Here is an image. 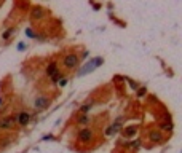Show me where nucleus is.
<instances>
[{
	"label": "nucleus",
	"instance_id": "nucleus-1",
	"mask_svg": "<svg viewBox=\"0 0 182 153\" xmlns=\"http://www.w3.org/2000/svg\"><path fill=\"white\" fill-rule=\"evenodd\" d=\"M77 139L80 142H85V144H91L94 139H96V132L91 126H83L78 129L77 132Z\"/></svg>",
	"mask_w": 182,
	"mask_h": 153
},
{
	"label": "nucleus",
	"instance_id": "nucleus-2",
	"mask_svg": "<svg viewBox=\"0 0 182 153\" xmlns=\"http://www.w3.org/2000/svg\"><path fill=\"white\" fill-rule=\"evenodd\" d=\"M62 65H64L66 70H75V69H78V65H80V56L75 54V53L66 54L64 59H62Z\"/></svg>",
	"mask_w": 182,
	"mask_h": 153
},
{
	"label": "nucleus",
	"instance_id": "nucleus-3",
	"mask_svg": "<svg viewBox=\"0 0 182 153\" xmlns=\"http://www.w3.org/2000/svg\"><path fill=\"white\" fill-rule=\"evenodd\" d=\"M31 118H32V115L27 112V110H21V112H18V113L15 115V121L19 124L21 128H26L27 124L31 123Z\"/></svg>",
	"mask_w": 182,
	"mask_h": 153
},
{
	"label": "nucleus",
	"instance_id": "nucleus-4",
	"mask_svg": "<svg viewBox=\"0 0 182 153\" xmlns=\"http://www.w3.org/2000/svg\"><path fill=\"white\" fill-rule=\"evenodd\" d=\"M101 62H102V59H101V58H97V59H91L85 67L80 69V70L77 72V75H78V77H81V75H85V74H90V72L93 70V69L99 67V65H101Z\"/></svg>",
	"mask_w": 182,
	"mask_h": 153
},
{
	"label": "nucleus",
	"instance_id": "nucleus-5",
	"mask_svg": "<svg viewBox=\"0 0 182 153\" xmlns=\"http://www.w3.org/2000/svg\"><path fill=\"white\" fill-rule=\"evenodd\" d=\"M50 102H51V99L48 96H37L35 99H34V108L35 110H45L48 105H50Z\"/></svg>",
	"mask_w": 182,
	"mask_h": 153
},
{
	"label": "nucleus",
	"instance_id": "nucleus-6",
	"mask_svg": "<svg viewBox=\"0 0 182 153\" xmlns=\"http://www.w3.org/2000/svg\"><path fill=\"white\" fill-rule=\"evenodd\" d=\"M13 128H15V118H13V117L0 118V131H10Z\"/></svg>",
	"mask_w": 182,
	"mask_h": 153
},
{
	"label": "nucleus",
	"instance_id": "nucleus-7",
	"mask_svg": "<svg viewBox=\"0 0 182 153\" xmlns=\"http://www.w3.org/2000/svg\"><path fill=\"white\" fill-rule=\"evenodd\" d=\"M43 16H45V10H43V8H40V7H34V8H32L31 18H32L34 21H38V19H42Z\"/></svg>",
	"mask_w": 182,
	"mask_h": 153
},
{
	"label": "nucleus",
	"instance_id": "nucleus-8",
	"mask_svg": "<svg viewBox=\"0 0 182 153\" xmlns=\"http://www.w3.org/2000/svg\"><path fill=\"white\" fill-rule=\"evenodd\" d=\"M149 139H150V141L152 142H161L163 141V134H161V131L158 129H155V131H150L149 132Z\"/></svg>",
	"mask_w": 182,
	"mask_h": 153
},
{
	"label": "nucleus",
	"instance_id": "nucleus-9",
	"mask_svg": "<svg viewBox=\"0 0 182 153\" xmlns=\"http://www.w3.org/2000/svg\"><path fill=\"white\" fill-rule=\"evenodd\" d=\"M59 70H58V64L56 62H50L48 64V67H47V70H45V75L47 77H53V75H56Z\"/></svg>",
	"mask_w": 182,
	"mask_h": 153
},
{
	"label": "nucleus",
	"instance_id": "nucleus-10",
	"mask_svg": "<svg viewBox=\"0 0 182 153\" xmlns=\"http://www.w3.org/2000/svg\"><path fill=\"white\" fill-rule=\"evenodd\" d=\"M15 31H16V29H15V27H10V29H7V31L3 32V35H2V38H3L5 41H7V40H10V37H11L13 34H15Z\"/></svg>",
	"mask_w": 182,
	"mask_h": 153
},
{
	"label": "nucleus",
	"instance_id": "nucleus-11",
	"mask_svg": "<svg viewBox=\"0 0 182 153\" xmlns=\"http://www.w3.org/2000/svg\"><path fill=\"white\" fill-rule=\"evenodd\" d=\"M136 131H137V128H136V126H128L126 129L123 131V134L126 136V137H130V136H133V134H134Z\"/></svg>",
	"mask_w": 182,
	"mask_h": 153
},
{
	"label": "nucleus",
	"instance_id": "nucleus-12",
	"mask_svg": "<svg viewBox=\"0 0 182 153\" xmlns=\"http://www.w3.org/2000/svg\"><path fill=\"white\" fill-rule=\"evenodd\" d=\"M160 129H163V131H173V124L171 123H160Z\"/></svg>",
	"mask_w": 182,
	"mask_h": 153
},
{
	"label": "nucleus",
	"instance_id": "nucleus-13",
	"mask_svg": "<svg viewBox=\"0 0 182 153\" xmlns=\"http://www.w3.org/2000/svg\"><path fill=\"white\" fill-rule=\"evenodd\" d=\"M77 121H78V124H86V123L90 121V117H88L86 113H85V115H80Z\"/></svg>",
	"mask_w": 182,
	"mask_h": 153
},
{
	"label": "nucleus",
	"instance_id": "nucleus-14",
	"mask_svg": "<svg viewBox=\"0 0 182 153\" xmlns=\"http://www.w3.org/2000/svg\"><path fill=\"white\" fill-rule=\"evenodd\" d=\"M62 77H64V75H62L61 72H58L56 75H53V77H51V80H53V83H58V81H61V80H62Z\"/></svg>",
	"mask_w": 182,
	"mask_h": 153
},
{
	"label": "nucleus",
	"instance_id": "nucleus-15",
	"mask_svg": "<svg viewBox=\"0 0 182 153\" xmlns=\"http://www.w3.org/2000/svg\"><path fill=\"white\" fill-rule=\"evenodd\" d=\"M66 83H67V80H66V78H62V80L59 81V86H64V85H66Z\"/></svg>",
	"mask_w": 182,
	"mask_h": 153
},
{
	"label": "nucleus",
	"instance_id": "nucleus-16",
	"mask_svg": "<svg viewBox=\"0 0 182 153\" xmlns=\"http://www.w3.org/2000/svg\"><path fill=\"white\" fill-rule=\"evenodd\" d=\"M24 48H26L24 43H19V45H18V50H24Z\"/></svg>",
	"mask_w": 182,
	"mask_h": 153
},
{
	"label": "nucleus",
	"instance_id": "nucleus-17",
	"mask_svg": "<svg viewBox=\"0 0 182 153\" xmlns=\"http://www.w3.org/2000/svg\"><path fill=\"white\" fill-rule=\"evenodd\" d=\"M2 105H3V97L0 96V107H2Z\"/></svg>",
	"mask_w": 182,
	"mask_h": 153
}]
</instances>
